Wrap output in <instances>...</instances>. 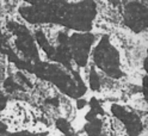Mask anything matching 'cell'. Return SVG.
<instances>
[{"mask_svg": "<svg viewBox=\"0 0 148 136\" xmlns=\"http://www.w3.org/2000/svg\"><path fill=\"white\" fill-rule=\"evenodd\" d=\"M6 105H7V98L4 97L3 94H0V112L6 107Z\"/></svg>", "mask_w": 148, "mask_h": 136, "instance_id": "cell-1", "label": "cell"}]
</instances>
